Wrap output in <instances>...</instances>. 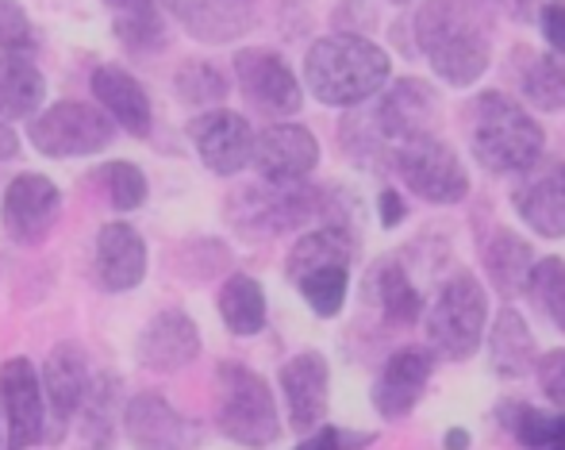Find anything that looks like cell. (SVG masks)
I'll list each match as a JSON object with an SVG mask.
<instances>
[{
	"mask_svg": "<svg viewBox=\"0 0 565 450\" xmlns=\"http://www.w3.org/2000/svg\"><path fill=\"white\" fill-rule=\"evenodd\" d=\"M388 4H408V0H388Z\"/></svg>",
	"mask_w": 565,
	"mask_h": 450,
	"instance_id": "681fc988",
	"label": "cell"
},
{
	"mask_svg": "<svg viewBox=\"0 0 565 450\" xmlns=\"http://www.w3.org/2000/svg\"><path fill=\"white\" fill-rule=\"evenodd\" d=\"M481 262H484V270H489L492 286L508 300L527 289V278H531V270H535L531 243L523 239V235L508 232V227H497V232L481 243Z\"/></svg>",
	"mask_w": 565,
	"mask_h": 450,
	"instance_id": "484cf974",
	"label": "cell"
},
{
	"mask_svg": "<svg viewBox=\"0 0 565 450\" xmlns=\"http://www.w3.org/2000/svg\"><path fill=\"white\" fill-rule=\"evenodd\" d=\"M119 124L100 108L85 105V100H62V105L46 108L35 116L28 128V139L39 154L46 158H85L100 154L116 139Z\"/></svg>",
	"mask_w": 565,
	"mask_h": 450,
	"instance_id": "ba28073f",
	"label": "cell"
},
{
	"mask_svg": "<svg viewBox=\"0 0 565 450\" xmlns=\"http://www.w3.org/2000/svg\"><path fill=\"white\" fill-rule=\"evenodd\" d=\"M393 62L373 39L339 31L312 43L305 58V85L331 108H358L388 85Z\"/></svg>",
	"mask_w": 565,
	"mask_h": 450,
	"instance_id": "7a4b0ae2",
	"label": "cell"
},
{
	"mask_svg": "<svg viewBox=\"0 0 565 450\" xmlns=\"http://www.w3.org/2000/svg\"><path fill=\"white\" fill-rule=\"evenodd\" d=\"M358 250V232L342 224H323L316 232L300 235L297 247L285 258V274L297 286L300 278H308L312 270H323V266H350Z\"/></svg>",
	"mask_w": 565,
	"mask_h": 450,
	"instance_id": "cb8c5ba5",
	"label": "cell"
},
{
	"mask_svg": "<svg viewBox=\"0 0 565 450\" xmlns=\"http://www.w3.org/2000/svg\"><path fill=\"white\" fill-rule=\"evenodd\" d=\"M189 139H193L201 162L220 178H235L238 170L254 162V131L246 116L227 113V108H212V113L196 116L189 124Z\"/></svg>",
	"mask_w": 565,
	"mask_h": 450,
	"instance_id": "9a60e30c",
	"label": "cell"
},
{
	"mask_svg": "<svg viewBox=\"0 0 565 450\" xmlns=\"http://www.w3.org/2000/svg\"><path fill=\"white\" fill-rule=\"evenodd\" d=\"M220 315L231 335H258L266 328V293L250 274H231L220 289Z\"/></svg>",
	"mask_w": 565,
	"mask_h": 450,
	"instance_id": "f546056e",
	"label": "cell"
},
{
	"mask_svg": "<svg viewBox=\"0 0 565 450\" xmlns=\"http://www.w3.org/2000/svg\"><path fill=\"white\" fill-rule=\"evenodd\" d=\"M370 113L385 143L396 147L404 139L431 136L435 120H439V93L424 77H401L370 100Z\"/></svg>",
	"mask_w": 565,
	"mask_h": 450,
	"instance_id": "7c38bea8",
	"label": "cell"
},
{
	"mask_svg": "<svg viewBox=\"0 0 565 450\" xmlns=\"http://www.w3.org/2000/svg\"><path fill=\"white\" fill-rule=\"evenodd\" d=\"M147 243L124 219L100 227L97 235V258H93V274L108 293H127L147 278Z\"/></svg>",
	"mask_w": 565,
	"mask_h": 450,
	"instance_id": "7402d4cb",
	"label": "cell"
},
{
	"mask_svg": "<svg viewBox=\"0 0 565 450\" xmlns=\"http://www.w3.org/2000/svg\"><path fill=\"white\" fill-rule=\"evenodd\" d=\"M116 397H119V377L100 374L89 382V393H85V405H82V424H85L89 447H113Z\"/></svg>",
	"mask_w": 565,
	"mask_h": 450,
	"instance_id": "d6a6232c",
	"label": "cell"
},
{
	"mask_svg": "<svg viewBox=\"0 0 565 450\" xmlns=\"http://www.w3.org/2000/svg\"><path fill=\"white\" fill-rule=\"evenodd\" d=\"M0 450H12V443H8V424H4V413H0Z\"/></svg>",
	"mask_w": 565,
	"mask_h": 450,
	"instance_id": "7dc6e473",
	"label": "cell"
},
{
	"mask_svg": "<svg viewBox=\"0 0 565 450\" xmlns=\"http://www.w3.org/2000/svg\"><path fill=\"white\" fill-rule=\"evenodd\" d=\"M427 346L443 362H466L477 354L489 323V297L473 274H450L439 286V293L424 312Z\"/></svg>",
	"mask_w": 565,
	"mask_h": 450,
	"instance_id": "8992f818",
	"label": "cell"
},
{
	"mask_svg": "<svg viewBox=\"0 0 565 450\" xmlns=\"http://www.w3.org/2000/svg\"><path fill=\"white\" fill-rule=\"evenodd\" d=\"M93 93L97 100L105 105V113L113 116L119 128L135 139H147L150 136V100H147V89L135 82L127 69L119 66H97L93 74Z\"/></svg>",
	"mask_w": 565,
	"mask_h": 450,
	"instance_id": "603a6c76",
	"label": "cell"
},
{
	"mask_svg": "<svg viewBox=\"0 0 565 450\" xmlns=\"http://www.w3.org/2000/svg\"><path fill=\"white\" fill-rule=\"evenodd\" d=\"M339 212H342V196L308 185V181H289V185L262 181V185L238 189L227 201V219L243 235H254V239L292 232V227L308 224V219H316V216L335 224Z\"/></svg>",
	"mask_w": 565,
	"mask_h": 450,
	"instance_id": "277c9868",
	"label": "cell"
},
{
	"mask_svg": "<svg viewBox=\"0 0 565 450\" xmlns=\"http://www.w3.org/2000/svg\"><path fill=\"white\" fill-rule=\"evenodd\" d=\"M97 178L105 181L108 204H113L116 212H135V208H142V201H147V178H142L139 165L108 162L97 170Z\"/></svg>",
	"mask_w": 565,
	"mask_h": 450,
	"instance_id": "8d00e7d4",
	"label": "cell"
},
{
	"mask_svg": "<svg viewBox=\"0 0 565 450\" xmlns=\"http://www.w3.org/2000/svg\"><path fill=\"white\" fill-rule=\"evenodd\" d=\"M113 31L131 54H150L166 46V23L154 0H127L124 8H116Z\"/></svg>",
	"mask_w": 565,
	"mask_h": 450,
	"instance_id": "4dcf8cb0",
	"label": "cell"
},
{
	"mask_svg": "<svg viewBox=\"0 0 565 450\" xmlns=\"http://www.w3.org/2000/svg\"><path fill=\"white\" fill-rule=\"evenodd\" d=\"M15 150H20V136H15V131L8 128V120H0V162L15 158Z\"/></svg>",
	"mask_w": 565,
	"mask_h": 450,
	"instance_id": "ee69618b",
	"label": "cell"
},
{
	"mask_svg": "<svg viewBox=\"0 0 565 450\" xmlns=\"http://www.w3.org/2000/svg\"><path fill=\"white\" fill-rule=\"evenodd\" d=\"M447 450H469V431L450 428V436H447Z\"/></svg>",
	"mask_w": 565,
	"mask_h": 450,
	"instance_id": "f6af8a7d",
	"label": "cell"
},
{
	"mask_svg": "<svg viewBox=\"0 0 565 450\" xmlns=\"http://www.w3.org/2000/svg\"><path fill=\"white\" fill-rule=\"evenodd\" d=\"M235 77L243 97L266 116H297L305 105V89H300L297 74L277 51L266 46H246L235 54Z\"/></svg>",
	"mask_w": 565,
	"mask_h": 450,
	"instance_id": "8fae6325",
	"label": "cell"
},
{
	"mask_svg": "<svg viewBox=\"0 0 565 450\" xmlns=\"http://www.w3.org/2000/svg\"><path fill=\"white\" fill-rule=\"evenodd\" d=\"M58 212H62L58 185L51 178H43V173H20L8 185L0 219H4V232L12 243L39 247L54 232V224H58Z\"/></svg>",
	"mask_w": 565,
	"mask_h": 450,
	"instance_id": "4fadbf2b",
	"label": "cell"
},
{
	"mask_svg": "<svg viewBox=\"0 0 565 450\" xmlns=\"http://www.w3.org/2000/svg\"><path fill=\"white\" fill-rule=\"evenodd\" d=\"M46 97V82L31 54H0V120H31Z\"/></svg>",
	"mask_w": 565,
	"mask_h": 450,
	"instance_id": "f1b7e54d",
	"label": "cell"
},
{
	"mask_svg": "<svg viewBox=\"0 0 565 450\" xmlns=\"http://www.w3.org/2000/svg\"><path fill=\"white\" fill-rule=\"evenodd\" d=\"M297 289L320 320H331V315H339L342 304H347L350 266H323V270H312L308 278L297 281Z\"/></svg>",
	"mask_w": 565,
	"mask_h": 450,
	"instance_id": "e575fe53",
	"label": "cell"
},
{
	"mask_svg": "<svg viewBox=\"0 0 565 450\" xmlns=\"http://www.w3.org/2000/svg\"><path fill=\"white\" fill-rule=\"evenodd\" d=\"M216 424L238 447H274L281 439V416L266 377L243 362H224L216 369Z\"/></svg>",
	"mask_w": 565,
	"mask_h": 450,
	"instance_id": "5b68a950",
	"label": "cell"
},
{
	"mask_svg": "<svg viewBox=\"0 0 565 450\" xmlns=\"http://www.w3.org/2000/svg\"><path fill=\"white\" fill-rule=\"evenodd\" d=\"M466 136H469V150H473L477 165L489 173H515L520 178L523 170L543 158L546 136L531 113L520 105L515 97L500 89H489L469 105L466 113Z\"/></svg>",
	"mask_w": 565,
	"mask_h": 450,
	"instance_id": "3957f363",
	"label": "cell"
},
{
	"mask_svg": "<svg viewBox=\"0 0 565 450\" xmlns=\"http://www.w3.org/2000/svg\"><path fill=\"white\" fill-rule=\"evenodd\" d=\"M539 28H543V39L551 43V51L565 54V0H551L539 12Z\"/></svg>",
	"mask_w": 565,
	"mask_h": 450,
	"instance_id": "60d3db41",
	"label": "cell"
},
{
	"mask_svg": "<svg viewBox=\"0 0 565 450\" xmlns=\"http://www.w3.org/2000/svg\"><path fill=\"white\" fill-rule=\"evenodd\" d=\"M515 85L520 97L539 113H565V54L551 51H515Z\"/></svg>",
	"mask_w": 565,
	"mask_h": 450,
	"instance_id": "d4e9b609",
	"label": "cell"
},
{
	"mask_svg": "<svg viewBox=\"0 0 565 450\" xmlns=\"http://www.w3.org/2000/svg\"><path fill=\"white\" fill-rule=\"evenodd\" d=\"M539 389H543L546 400H554L558 408H565V351H551L539 358L535 366Z\"/></svg>",
	"mask_w": 565,
	"mask_h": 450,
	"instance_id": "f35d334b",
	"label": "cell"
},
{
	"mask_svg": "<svg viewBox=\"0 0 565 450\" xmlns=\"http://www.w3.org/2000/svg\"><path fill=\"white\" fill-rule=\"evenodd\" d=\"M396 178L408 185V193H416L427 204H461L469 196V173L461 165V158L454 154L450 143H443L439 136H416L404 139L388 154Z\"/></svg>",
	"mask_w": 565,
	"mask_h": 450,
	"instance_id": "52a82bcc",
	"label": "cell"
},
{
	"mask_svg": "<svg viewBox=\"0 0 565 450\" xmlns=\"http://www.w3.org/2000/svg\"><path fill=\"white\" fill-rule=\"evenodd\" d=\"M497 420L512 431L515 443H523L527 450H546L554 431H558L562 413H546V408H535L527 400H504L497 408Z\"/></svg>",
	"mask_w": 565,
	"mask_h": 450,
	"instance_id": "1f68e13d",
	"label": "cell"
},
{
	"mask_svg": "<svg viewBox=\"0 0 565 450\" xmlns=\"http://www.w3.org/2000/svg\"><path fill=\"white\" fill-rule=\"evenodd\" d=\"M89 358L77 343H62L43 362V393L46 416H51V439H62V431L82 413L85 393H89Z\"/></svg>",
	"mask_w": 565,
	"mask_h": 450,
	"instance_id": "d6986e66",
	"label": "cell"
},
{
	"mask_svg": "<svg viewBox=\"0 0 565 450\" xmlns=\"http://www.w3.org/2000/svg\"><path fill=\"white\" fill-rule=\"evenodd\" d=\"M370 293L377 297L381 315H385V323H393V328H412V323L424 315V297L412 286L401 258H381V262L373 266Z\"/></svg>",
	"mask_w": 565,
	"mask_h": 450,
	"instance_id": "83f0119b",
	"label": "cell"
},
{
	"mask_svg": "<svg viewBox=\"0 0 565 450\" xmlns=\"http://www.w3.org/2000/svg\"><path fill=\"white\" fill-rule=\"evenodd\" d=\"M0 413H4L12 450H28L46 439L43 374L28 358H8L0 366Z\"/></svg>",
	"mask_w": 565,
	"mask_h": 450,
	"instance_id": "30bf717a",
	"label": "cell"
},
{
	"mask_svg": "<svg viewBox=\"0 0 565 450\" xmlns=\"http://www.w3.org/2000/svg\"><path fill=\"white\" fill-rule=\"evenodd\" d=\"M435 369V351L431 346H404L393 358L381 366L377 382H373V408H377L381 420H404L412 408L419 405L427 382H431Z\"/></svg>",
	"mask_w": 565,
	"mask_h": 450,
	"instance_id": "ac0fdd59",
	"label": "cell"
},
{
	"mask_svg": "<svg viewBox=\"0 0 565 450\" xmlns=\"http://www.w3.org/2000/svg\"><path fill=\"white\" fill-rule=\"evenodd\" d=\"M262 0H162V8L201 43H231L250 31Z\"/></svg>",
	"mask_w": 565,
	"mask_h": 450,
	"instance_id": "44dd1931",
	"label": "cell"
},
{
	"mask_svg": "<svg viewBox=\"0 0 565 450\" xmlns=\"http://www.w3.org/2000/svg\"><path fill=\"white\" fill-rule=\"evenodd\" d=\"M39 35L20 0H0V54H35Z\"/></svg>",
	"mask_w": 565,
	"mask_h": 450,
	"instance_id": "74e56055",
	"label": "cell"
},
{
	"mask_svg": "<svg viewBox=\"0 0 565 450\" xmlns=\"http://www.w3.org/2000/svg\"><path fill=\"white\" fill-rule=\"evenodd\" d=\"M512 208L520 219L543 239L565 235V162L562 158H539L531 170L520 173L512 185Z\"/></svg>",
	"mask_w": 565,
	"mask_h": 450,
	"instance_id": "5bb4252c",
	"label": "cell"
},
{
	"mask_svg": "<svg viewBox=\"0 0 565 450\" xmlns=\"http://www.w3.org/2000/svg\"><path fill=\"white\" fill-rule=\"evenodd\" d=\"M124 436L135 450H201L204 424L178 413L162 393H139L124 408Z\"/></svg>",
	"mask_w": 565,
	"mask_h": 450,
	"instance_id": "9c48e42d",
	"label": "cell"
},
{
	"mask_svg": "<svg viewBox=\"0 0 565 450\" xmlns=\"http://www.w3.org/2000/svg\"><path fill=\"white\" fill-rule=\"evenodd\" d=\"M523 297H527L554 328L565 331V262L562 258H543V262H535Z\"/></svg>",
	"mask_w": 565,
	"mask_h": 450,
	"instance_id": "836d02e7",
	"label": "cell"
},
{
	"mask_svg": "<svg viewBox=\"0 0 565 450\" xmlns=\"http://www.w3.org/2000/svg\"><path fill=\"white\" fill-rule=\"evenodd\" d=\"M281 393L289 408V428L300 436H312L323 428L331 397V369L320 351H300L281 366Z\"/></svg>",
	"mask_w": 565,
	"mask_h": 450,
	"instance_id": "e0dca14e",
	"label": "cell"
},
{
	"mask_svg": "<svg viewBox=\"0 0 565 450\" xmlns=\"http://www.w3.org/2000/svg\"><path fill=\"white\" fill-rule=\"evenodd\" d=\"M105 4H108V8H124L127 0H105Z\"/></svg>",
	"mask_w": 565,
	"mask_h": 450,
	"instance_id": "c3c4849f",
	"label": "cell"
},
{
	"mask_svg": "<svg viewBox=\"0 0 565 450\" xmlns=\"http://www.w3.org/2000/svg\"><path fill=\"white\" fill-rule=\"evenodd\" d=\"M546 450H565V413H562L558 431H554V439H551V447H546Z\"/></svg>",
	"mask_w": 565,
	"mask_h": 450,
	"instance_id": "bcb514c9",
	"label": "cell"
},
{
	"mask_svg": "<svg viewBox=\"0 0 565 450\" xmlns=\"http://www.w3.org/2000/svg\"><path fill=\"white\" fill-rule=\"evenodd\" d=\"M489 358L492 369L500 377H527L531 369L539 366L535 362V339H531L527 320L520 315V308L504 304L489 331Z\"/></svg>",
	"mask_w": 565,
	"mask_h": 450,
	"instance_id": "4316f807",
	"label": "cell"
},
{
	"mask_svg": "<svg viewBox=\"0 0 565 450\" xmlns=\"http://www.w3.org/2000/svg\"><path fill=\"white\" fill-rule=\"evenodd\" d=\"M370 436H350L342 428H316L312 436H305L292 450H365Z\"/></svg>",
	"mask_w": 565,
	"mask_h": 450,
	"instance_id": "ab89813d",
	"label": "cell"
},
{
	"mask_svg": "<svg viewBox=\"0 0 565 450\" xmlns=\"http://www.w3.org/2000/svg\"><path fill=\"white\" fill-rule=\"evenodd\" d=\"M254 173L262 181H308V173L320 165V143L305 124H269L254 139Z\"/></svg>",
	"mask_w": 565,
	"mask_h": 450,
	"instance_id": "2e32d148",
	"label": "cell"
},
{
	"mask_svg": "<svg viewBox=\"0 0 565 450\" xmlns=\"http://www.w3.org/2000/svg\"><path fill=\"white\" fill-rule=\"evenodd\" d=\"M377 204H381V224H385V227H396V224H401L404 216H408V208H404L401 193H396L393 185H388V189H381Z\"/></svg>",
	"mask_w": 565,
	"mask_h": 450,
	"instance_id": "b9f144b4",
	"label": "cell"
},
{
	"mask_svg": "<svg viewBox=\"0 0 565 450\" xmlns=\"http://www.w3.org/2000/svg\"><path fill=\"white\" fill-rule=\"evenodd\" d=\"M89 450H113V447H89Z\"/></svg>",
	"mask_w": 565,
	"mask_h": 450,
	"instance_id": "f907efd6",
	"label": "cell"
},
{
	"mask_svg": "<svg viewBox=\"0 0 565 450\" xmlns=\"http://www.w3.org/2000/svg\"><path fill=\"white\" fill-rule=\"evenodd\" d=\"M201 354V328L193 323V315L181 308H166L154 320L142 328L135 358L139 366L154 369V374H173V369L189 366Z\"/></svg>",
	"mask_w": 565,
	"mask_h": 450,
	"instance_id": "ffe728a7",
	"label": "cell"
},
{
	"mask_svg": "<svg viewBox=\"0 0 565 450\" xmlns=\"http://www.w3.org/2000/svg\"><path fill=\"white\" fill-rule=\"evenodd\" d=\"M173 89L181 93V100L185 105H196V108H209V105H220V100L227 97V77L220 74L212 62H185V66L178 69V77H173Z\"/></svg>",
	"mask_w": 565,
	"mask_h": 450,
	"instance_id": "d590c367",
	"label": "cell"
},
{
	"mask_svg": "<svg viewBox=\"0 0 565 450\" xmlns=\"http://www.w3.org/2000/svg\"><path fill=\"white\" fill-rule=\"evenodd\" d=\"M497 0H424L412 20V43L454 89L481 82L492 62Z\"/></svg>",
	"mask_w": 565,
	"mask_h": 450,
	"instance_id": "6da1fadb",
	"label": "cell"
},
{
	"mask_svg": "<svg viewBox=\"0 0 565 450\" xmlns=\"http://www.w3.org/2000/svg\"><path fill=\"white\" fill-rule=\"evenodd\" d=\"M497 4L504 8V12L512 15V20H531V15L543 12V8L551 4V0H497Z\"/></svg>",
	"mask_w": 565,
	"mask_h": 450,
	"instance_id": "7bdbcfd3",
	"label": "cell"
}]
</instances>
